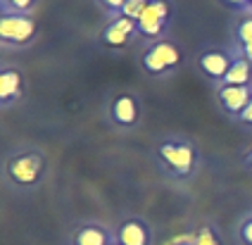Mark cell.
<instances>
[{
    "mask_svg": "<svg viewBox=\"0 0 252 245\" xmlns=\"http://www.w3.org/2000/svg\"><path fill=\"white\" fill-rule=\"evenodd\" d=\"M38 22L31 15L0 12V45L2 48H27L36 41Z\"/></svg>",
    "mask_w": 252,
    "mask_h": 245,
    "instance_id": "obj_4",
    "label": "cell"
},
{
    "mask_svg": "<svg viewBox=\"0 0 252 245\" xmlns=\"http://www.w3.org/2000/svg\"><path fill=\"white\" fill-rule=\"evenodd\" d=\"M110 119H112V124L122 126V129L136 126L140 119L138 98L133 93H119V95H114V100L110 102Z\"/></svg>",
    "mask_w": 252,
    "mask_h": 245,
    "instance_id": "obj_8",
    "label": "cell"
},
{
    "mask_svg": "<svg viewBox=\"0 0 252 245\" xmlns=\"http://www.w3.org/2000/svg\"><path fill=\"white\" fill-rule=\"evenodd\" d=\"M181 60H183L181 48L174 41L164 38V41L148 43V48L140 55V67L150 76H167L181 64Z\"/></svg>",
    "mask_w": 252,
    "mask_h": 245,
    "instance_id": "obj_3",
    "label": "cell"
},
{
    "mask_svg": "<svg viewBox=\"0 0 252 245\" xmlns=\"http://www.w3.org/2000/svg\"><path fill=\"white\" fill-rule=\"evenodd\" d=\"M219 86H252V62L233 50V64Z\"/></svg>",
    "mask_w": 252,
    "mask_h": 245,
    "instance_id": "obj_14",
    "label": "cell"
},
{
    "mask_svg": "<svg viewBox=\"0 0 252 245\" xmlns=\"http://www.w3.org/2000/svg\"><path fill=\"white\" fill-rule=\"evenodd\" d=\"M38 5V0H5L0 12H12V15H31V10Z\"/></svg>",
    "mask_w": 252,
    "mask_h": 245,
    "instance_id": "obj_15",
    "label": "cell"
},
{
    "mask_svg": "<svg viewBox=\"0 0 252 245\" xmlns=\"http://www.w3.org/2000/svg\"><path fill=\"white\" fill-rule=\"evenodd\" d=\"M112 245H119V243H117V238H114V243H112Z\"/></svg>",
    "mask_w": 252,
    "mask_h": 245,
    "instance_id": "obj_23",
    "label": "cell"
},
{
    "mask_svg": "<svg viewBox=\"0 0 252 245\" xmlns=\"http://www.w3.org/2000/svg\"><path fill=\"white\" fill-rule=\"evenodd\" d=\"M100 5L107 10V15L110 17H117L122 12V7L126 5V0H100Z\"/></svg>",
    "mask_w": 252,
    "mask_h": 245,
    "instance_id": "obj_19",
    "label": "cell"
},
{
    "mask_svg": "<svg viewBox=\"0 0 252 245\" xmlns=\"http://www.w3.org/2000/svg\"><path fill=\"white\" fill-rule=\"evenodd\" d=\"M48 159L38 148H22L14 150L5 159V176L7 184L17 190H31L43 181Z\"/></svg>",
    "mask_w": 252,
    "mask_h": 245,
    "instance_id": "obj_1",
    "label": "cell"
},
{
    "mask_svg": "<svg viewBox=\"0 0 252 245\" xmlns=\"http://www.w3.org/2000/svg\"><path fill=\"white\" fill-rule=\"evenodd\" d=\"M148 2H150V0H126V5L122 7L119 15H124V17H128V19H136V22H138V17L143 15V10L148 7Z\"/></svg>",
    "mask_w": 252,
    "mask_h": 245,
    "instance_id": "obj_17",
    "label": "cell"
},
{
    "mask_svg": "<svg viewBox=\"0 0 252 245\" xmlns=\"http://www.w3.org/2000/svg\"><path fill=\"white\" fill-rule=\"evenodd\" d=\"M233 64V50H224V48H210L205 53L197 55V69L205 74L207 79H212L217 86L224 81V76L228 74Z\"/></svg>",
    "mask_w": 252,
    "mask_h": 245,
    "instance_id": "obj_7",
    "label": "cell"
},
{
    "mask_svg": "<svg viewBox=\"0 0 252 245\" xmlns=\"http://www.w3.org/2000/svg\"><path fill=\"white\" fill-rule=\"evenodd\" d=\"M24 95V76L14 67H0V107H10Z\"/></svg>",
    "mask_w": 252,
    "mask_h": 245,
    "instance_id": "obj_11",
    "label": "cell"
},
{
    "mask_svg": "<svg viewBox=\"0 0 252 245\" xmlns=\"http://www.w3.org/2000/svg\"><path fill=\"white\" fill-rule=\"evenodd\" d=\"M238 236H240V243L243 245H252V212L243 219V224H240V229H238Z\"/></svg>",
    "mask_w": 252,
    "mask_h": 245,
    "instance_id": "obj_18",
    "label": "cell"
},
{
    "mask_svg": "<svg viewBox=\"0 0 252 245\" xmlns=\"http://www.w3.org/2000/svg\"><path fill=\"white\" fill-rule=\"evenodd\" d=\"M238 122L243 124V126H248V129H252V100L248 102V107H245V110L240 112Z\"/></svg>",
    "mask_w": 252,
    "mask_h": 245,
    "instance_id": "obj_20",
    "label": "cell"
},
{
    "mask_svg": "<svg viewBox=\"0 0 252 245\" xmlns=\"http://www.w3.org/2000/svg\"><path fill=\"white\" fill-rule=\"evenodd\" d=\"M114 243V231L102 226V224H81L71 231L69 245H112Z\"/></svg>",
    "mask_w": 252,
    "mask_h": 245,
    "instance_id": "obj_12",
    "label": "cell"
},
{
    "mask_svg": "<svg viewBox=\"0 0 252 245\" xmlns=\"http://www.w3.org/2000/svg\"><path fill=\"white\" fill-rule=\"evenodd\" d=\"M250 100L252 86H217V102L231 119H238Z\"/></svg>",
    "mask_w": 252,
    "mask_h": 245,
    "instance_id": "obj_9",
    "label": "cell"
},
{
    "mask_svg": "<svg viewBox=\"0 0 252 245\" xmlns=\"http://www.w3.org/2000/svg\"><path fill=\"white\" fill-rule=\"evenodd\" d=\"M245 164H248V167L252 169V148L248 150V155H245Z\"/></svg>",
    "mask_w": 252,
    "mask_h": 245,
    "instance_id": "obj_21",
    "label": "cell"
},
{
    "mask_svg": "<svg viewBox=\"0 0 252 245\" xmlns=\"http://www.w3.org/2000/svg\"><path fill=\"white\" fill-rule=\"evenodd\" d=\"M233 50L252 62V12L238 17L233 27Z\"/></svg>",
    "mask_w": 252,
    "mask_h": 245,
    "instance_id": "obj_13",
    "label": "cell"
},
{
    "mask_svg": "<svg viewBox=\"0 0 252 245\" xmlns=\"http://www.w3.org/2000/svg\"><path fill=\"white\" fill-rule=\"evenodd\" d=\"M114 238L119 245H153V229L145 219H126L114 229Z\"/></svg>",
    "mask_w": 252,
    "mask_h": 245,
    "instance_id": "obj_10",
    "label": "cell"
},
{
    "mask_svg": "<svg viewBox=\"0 0 252 245\" xmlns=\"http://www.w3.org/2000/svg\"><path fill=\"white\" fill-rule=\"evenodd\" d=\"M157 162L171 179H190L197 169V148L186 138H171L157 145Z\"/></svg>",
    "mask_w": 252,
    "mask_h": 245,
    "instance_id": "obj_2",
    "label": "cell"
},
{
    "mask_svg": "<svg viewBox=\"0 0 252 245\" xmlns=\"http://www.w3.org/2000/svg\"><path fill=\"white\" fill-rule=\"evenodd\" d=\"M136 36H138V22L128 19L124 15H117L110 17L107 27L100 33V41L107 48H112V50H119V48H126Z\"/></svg>",
    "mask_w": 252,
    "mask_h": 245,
    "instance_id": "obj_6",
    "label": "cell"
},
{
    "mask_svg": "<svg viewBox=\"0 0 252 245\" xmlns=\"http://www.w3.org/2000/svg\"><path fill=\"white\" fill-rule=\"evenodd\" d=\"M193 245H221V241L212 226H200L193 233Z\"/></svg>",
    "mask_w": 252,
    "mask_h": 245,
    "instance_id": "obj_16",
    "label": "cell"
},
{
    "mask_svg": "<svg viewBox=\"0 0 252 245\" xmlns=\"http://www.w3.org/2000/svg\"><path fill=\"white\" fill-rule=\"evenodd\" d=\"M2 2H5V0H0V10H2Z\"/></svg>",
    "mask_w": 252,
    "mask_h": 245,
    "instance_id": "obj_22",
    "label": "cell"
},
{
    "mask_svg": "<svg viewBox=\"0 0 252 245\" xmlns=\"http://www.w3.org/2000/svg\"><path fill=\"white\" fill-rule=\"evenodd\" d=\"M171 19V0H150L148 7L138 17V36L145 41H164Z\"/></svg>",
    "mask_w": 252,
    "mask_h": 245,
    "instance_id": "obj_5",
    "label": "cell"
}]
</instances>
